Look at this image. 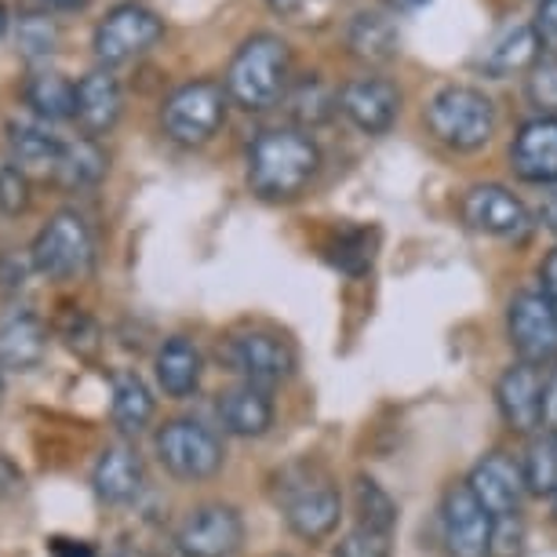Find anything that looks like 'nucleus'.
Listing matches in <instances>:
<instances>
[{
    "mask_svg": "<svg viewBox=\"0 0 557 557\" xmlns=\"http://www.w3.org/2000/svg\"><path fill=\"white\" fill-rule=\"evenodd\" d=\"M386 4H391L394 12H419V8H426L430 0H386Z\"/></svg>",
    "mask_w": 557,
    "mask_h": 557,
    "instance_id": "obj_47",
    "label": "nucleus"
},
{
    "mask_svg": "<svg viewBox=\"0 0 557 557\" xmlns=\"http://www.w3.org/2000/svg\"><path fill=\"white\" fill-rule=\"evenodd\" d=\"M48 550H51V557H99L91 543H84V540H62V535L48 540Z\"/></svg>",
    "mask_w": 557,
    "mask_h": 557,
    "instance_id": "obj_41",
    "label": "nucleus"
},
{
    "mask_svg": "<svg viewBox=\"0 0 557 557\" xmlns=\"http://www.w3.org/2000/svg\"><path fill=\"white\" fill-rule=\"evenodd\" d=\"M48 8H55V12H81V8H88L91 0H45Z\"/></svg>",
    "mask_w": 557,
    "mask_h": 557,
    "instance_id": "obj_46",
    "label": "nucleus"
},
{
    "mask_svg": "<svg viewBox=\"0 0 557 557\" xmlns=\"http://www.w3.org/2000/svg\"><path fill=\"white\" fill-rule=\"evenodd\" d=\"M48 354V329L37 313L15 310L0 321V368L8 372H29Z\"/></svg>",
    "mask_w": 557,
    "mask_h": 557,
    "instance_id": "obj_23",
    "label": "nucleus"
},
{
    "mask_svg": "<svg viewBox=\"0 0 557 557\" xmlns=\"http://www.w3.org/2000/svg\"><path fill=\"white\" fill-rule=\"evenodd\" d=\"M62 339H66V346L73 354L91 357L99 346V332H96V324L84 318V313H70V318L62 321Z\"/></svg>",
    "mask_w": 557,
    "mask_h": 557,
    "instance_id": "obj_38",
    "label": "nucleus"
},
{
    "mask_svg": "<svg viewBox=\"0 0 557 557\" xmlns=\"http://www.w3.org/2000/svg\"><path fill=\"white\" fill-rule=\"evenodd\" d=\"M23 492H26V474L8 456H0V503L23 496Z\"/></svg>",
    "mask_w": 557,
    "mask_h": 557,
    "instance_id": "obj_40",
    "label": "nucleus"
},
{
    "mask_svg": "<svg viewBox=\"0 0 557 557\" xmlns=\"http://www.w3.org/2000/svg\"><path fill=\"white\" fill-rule=\"evenodd\" d=\"M277 507L292 535L302 543H321L343 521V492L318 462H292L277 478Z\"/></svg>",
    "mask_w": 557,
    "mask_h": 557,
    "instance_id": "obj_2",
    "label": "nucleus"
},
{
    "mask_svg": "<svg viewBox=\"0 0 557 557\" xmlns=\"http://www.w3.org/2000/svg\"><path fill=\"white\" fill-rule=\"evenodd\" d=\"M146 488V467L135 445H110L99 451L91 467V492L107 507H128L143 496Z\"/></svg>",
    "mask_w": 557,
    "mask_h": 557,
    "instance_id": "obj_19",
    "label": "nucleus"
},
{
    "mask_svg": "<svg viewBox=\"0 0 557 557\" xmlns=\"http://www.w3.org/2000/svg\"><path fill=\"white\" fill-rule=\"evenodd\" d=\"M441 543H445L448 557H488L492 540V513L481 507V499L470 492L467 481L445 488L441 496Z\"/></svg>",
    "mask_w": 557,
    "mask_h": 557,
    "instance_id": "obj_12",
    "label": "nucleus"
},
{
    "mask_svg": "<svg viewBox=\"0 0 557 557\" xmlns=\"http://www.w3.org/2000/svg\"><path fill=\"white\" fill-rule=\"evenodd\" d=\"M524 96L540 117H557V55H540L524 81Z\"/></svg>",
    "mask_w": 557,
    "mask_h": 557,
    "instance_id": "obj_34",
    "label": "nucleus"
},
{
    "mask_svg": "<svg viewBox=\"0 0 557 557\" xmlns=\"http://www.w3.org/2000/svg\"><path fill=\"white\" fill-rule=\"evenodd\" d=\"M292 73V51L281 37L273 34H251L237 55L230 59L226 70V96L237 102L240 110L262 113L277 107L288 91Z\"/></svg>",
    "mask_w": 557,
    "mask_h": 557,
    "instance_id": "obj_3",
    "label": "nucleus"
},
{
    "mask_svg": "<svg viewBox=\"0 0 557 557\" xmlns=\"http://www.w3.org/2000/svg\"><path fill=\"white\" fill-rule=\"evenodd\" d=\"M277 15H288V18H302L313 8V0H267Z\"/></svg>",
    "mask_w": 557,
    "mask_h": 557,
    "instance_id": "obj_44",
    "label": "nucleus"
},
{
    "mask_svg": "<svg viewBox=\"0 0 557 557\" xmlns=\"http://www.w3.org/2000/svg\"><path fill=\"white\" fill-rule=\"evenodd\" d=\"M0 372H4V368H0ZM0 394H4V380H0Z\"/></svg>",
    "mask_w": 557,
    "mask_h": 557,
    "instance_id": "obj_50",
    "label": "nucleus"
},
{
    "mask_svg": "<svg viewBox=\"0 0 557 557\" xmlns=\"http://www.w3.org/2000/svg\"><path fill=\"white\" fill-rule=\"evenodd\" d=\"M15 40H18V51H23L26 59H48L51 51L59 48V26L51 23L48 15L26 12L15 26Z\"/></svg>",
    "mask_w": 557,
    "mask_h": 557,
    "instance_id": "obj_33",
    "label": "nucleus"
},
{
    "mask_svg": "<svg viewBox=\"0 0 557 557\" xmlns=\"http://www.w3.org/2000/svg\"><path fill=\"white\" fill-rule=\"evenodd\" d=\"M535 223H540L543 230H550V234L557 237V186H550V190L543 194L540 208H535Z\"/></svg>",
    "mask_w": 557,
    "mask_h": 557,
    "instance_id": "obj_43",
    "label": "nucleus"
},
{
    "mask_svg": "<svg viewBox=\"0 0 557 557\" xmlns=\"http://www.w3.org/2000/svg\"><path fill=\"white\" fill-rule=\"evenodd\" d=\"M26 205H29L26 172L15 164H0V212L18 215V212H26Z\"/></svg>",
    "mask_w": 557,
    "mask_h": 557,
    "instance_id": "obj_37",
    "label": "nucleus"
},
{
    "mask_svg": "<svg viewBox=\"0 0 557 557\" xmlns=\"http://www.w3.org/2000/svg\"><path fill=\"white\" fill-rule=\"evenodd\" d=\"M543 430H557V372L546 375V426Z\"/></svg>",
    "mask_w": 557,
    "mask_h": 557,
    "instance_id": "obj_45",
    "label": "nucleus"
},
{
    "mask_svg": "<svg viewBox=\"0 0 557 557\" xmlns=\"http://www.w3.org/2000/svg\"><path fill=\"white\" fill-rule=\"evenodd\" d=\"M121 110H124L121 81L113 77L107 66L84 73V77L77 81V113H73V121L81 124L88 139L107 135L113 124L121 121Z\"/></svg>",
    "mask_w": 557,
    "mask_h": 557,
    "instance_id": "obj_22",
    "label": "nucleus"
},
{
    "mask_svg": "<svg viewBox=\"0 0 557 557\" xmlns=\"http://www.w3.org/2000/svg\"><path fill=\"white\" fill-rule=\"evenodd\" d=\"M8 146H12L15 168H23V172L29 168V172H45V175L55 172L62 153V139L51 135L45 124H12Z\"/></svg>",
    "mask_w": 557,
    "mask_h": 557,
    "instance_id": "obj_27",
    "label": "nucleus"
},
{
    "mask_svg": "<svg viewBox=\"0 0 557 557\" xmlns=\"http://www.w3.org/2000/svg\"><path fill=\"white\" fill-rule=\"evenodd\" d=\"M339 110L346 113V121H350L357 132L386 135L394 128L397 110H401V91L386 77H357L350 84H343Z\"/></svg>",
    "mask_w": 557,
    "mask_h": 557,
    "instance_id": "obj_16",
    "label": "nucleus"
},
{
    "mask_svg": "<svg viewBox=\"0 0 557 557\" xmlns=\"http://www.w3.org/2000/svg\"><path fill=\"white\" fill-rule=\"evenodd\" d=\"M329 259L346 273V277H361V273L372 270V262H375V230L372 226H343L339 234L332 237Z\"/></svg>",
    "mask_w": 557,
    "mask_h": 557,
    "instance_id": "obj_32",
    "label": "nucleus"
},
{
    "mask_svg": "<svg viewBox=\"0 0 557 557\" xmlns=\"http://www.w3.org/2000/svg\"><path fill=\"white\" fill-rule=\"evenodd\" d=\"M157 459L175 481L197 485V481H212L226 462L223 434L205 426L201 419H168L153 437Z\"/></svg>",
    "mask_w": 557,
    "mask_h": 557,
    "instance_id": "obj_5",
    "label": "nucleus"
},
{
    "mask_svg": "<svg viewBox=\"0 0 557 557\" xmlns=\"http://www.w3.org/2000/svg\"><path fill=\"white\" fill-rule=\"evenodd\" d=\"M354 513H357V524H364V529H372V532H383V535L397 532L394 496L368 474L354 478Z\"/></svg>",
    "mask_w": 557,
    "mask_h": 557,
    "instance_id": "obj_31",
    "label": "nucleus"
},
{
    "mask_svg": "<svg viewBox=\"0 0 557 557\" xmlns=\"http://www.w3.org/2000/svg\"><path fill=\"white\" fill-rule=\"evenodd\" d=\"M26 102L45 121H70L77 113V84L62 73H34L26 84Z\"/></svg>",
    "mask_w": 557,
    "mask_h": 557,
    "instance_id": "obj_28",
    "label": "nucleus"
},
{
    "mask_svg": "<svg viewBox=\"0 0 557 557\" xmlns=\"http://www.w3.org/2000/svg\"><path fill=\"white\" fill-rule=\"evenodd\" d=\"M110 168V157L102 153V146L96 139H73V143H62V153H59V164L51 178L66 190H88L96 186Z\"/></svg>",
    "mask_w": 557,
    "mask_h": 557,
    "instance_id": "obj_25",
    "label": "nucleus"
},
{
    "mask_svg": "<svg viewBox=\"0 0 557 557\" xmlns=\"http://www.w3.org/2000/svg\"><path fill=\"white\" fill-rule=\"evenodd\" d=\"M507 339L518 361L535 368L557 364V310L540 288H524L507 307Z\"/></svg>",
    "mask_w": 557,
    "mask_h": 557,
    "instance_id": "obj_9",
    "label": "nucleus"
},
{
    "mask_svg": "<svg viewBox=\"0 0 557 557\" xmlns=\"http://www.w3.org/2000/svg\"><path fill=\"white\" fill-rule=\"evenodd\" d=\"M29 262L48 281H81L96 262V237L77 212H59L37 234Z\"/></svg>",
    "mask_w": 557,
    "mask_h": 557,
    "instance_id": "obj_8",
    "label": "nucleus"
},
{
    "mask_svg": "<svg viewBox=\"0 0 557 557\" xmlns=\"http://www.w3.org/2000/svg\"><path fill=\"white\" fill-rule=\"evenodd\" d=\"M459 215L470 230H478V234H485V237H499V240H524L535 226V215L529 212V205L499 183L470 186V190L462 194Z\"/></svg>",
    "mask_w": 557,
    "mask_h": 557,
    "instance_id": "obj_10",
    "label": "nucleus"
},
{
    "mask_svg": "<svg viewBox=\"0 0 557 557\" xmlns=\"http://www.w3.org/2000/svg\"><path fill=\"white\" fill-rule=\"evenodd\" d=\"M350 48L364 62H391L401 51V34H397V26L386 15L361 12L350 23Z\"/></svg>",
    "mask_w": 557,
    "mask_h": 557,
    "instance_id": "obj_29",
    "label": "nucleus"
},
{
    "mask_svg": "<svg viewBox=\"0 0 557 557\" xmlns=\"http://www.w3.org/2000/svg\"><path fill=\"white\" fill-rule=\"evenodd\" d=\"M510 164L521 183L557 186V117H532L510 143Z\"/></svg>",
    "mask_w": 557,
    "mask_h": 557,
    "instance_id": "obj_17",
    "label": "nucleus"
},
{
    "mask_svg": "<svg viewBox=\"0 0 557 557\" xmlns=\"http://www.w3.org/2000/svg\"><path fill=\"white\" fill-rule=\"evenodd\" d=\"M153 412H157L153 391L146 386V380L139 372H117V375H113L110 416H113V426H117L124 437H139L143 430L153 423Z\"/></svg>",
    "mask_w": 557,
    "mask_h": 557,
    "instance_id": "obj_24",
    "label": "nucleus"
},
{
    "mask_svg": "<svg viewBox=\"0 0 557 557\" xmlns=\"http://www.w3.org/2000/svg\"><path fill=\"white\" fill-rule=\"evenodd\" d=\"M335 557H394V535L354 524V529L343 532L339 543H335Z\"/></svg>",
    "mask_w": 557,
    "mask_h": 557,
    "instance_id": "obj_35",
    "label": "nucleus"
},
{
    "mask_svg": "<svg viewBox=\"0 0 557 557\" xmlns=\"http://www.w3.org/2000/svg\"><path fill=\"white\" fill-rule=\"evenodd\" d=\"M161 37H164V23L153 12H146L139 4H117L96 26L91 48H96V59L102 66H121V62H132L143 51H150Z\"/></svg>",
    "mask_w": 557,
    "mask_h": 557,
    "instance_id": "obj_14",
    "label": "nucleus"
},
{
    "mask_svg": "<svg viewBox=\"0 0 557 557\" xmlns=\"http://www.w3.org/2000/svg\"><path fill=\"white\" fill-rule=\"evenodd\" d=\"M521 470H524L529 496L546 503L557 496V430H540L535 437H529V448L521 456Z\"/></svg>",
    "mask_w": 557,
    "mask_h": 557,
    "instance_id": "obj_30",
    "label": "nucleus"
},
{
    "mask_svg": "<svg viewBox=\"0 0 557 557\" xmlns=\"http://www.w3.org/2000/svg\"><path fill=\"white\" fill-rule=\"evenodd\" d=\"M550 510H554V518H557V496L550 499Z\"/></svg>",
    "mask_w": 557,
    "mask_h": 557,
    "instance_id": "obj_49",
    "label": "nucleus"
},
{
    "mask_svg": "<svg viewBox=\"0 0 557 557\" xmlns=\"http://www.w3.org/2000/svg\"><path fill=\"white\" fill-rule=\"evenodd\" d=\"M183 557H234L245 546V518L230 503H201L175 532Z\"/></svg>",
    "mask_w": 557,
    "mask_h": 557,
    "instance_id": "obj_11",
    "label": "nucleus"
},
{
    "mask_svg": "<svg viewBox=\"0 0 557 557\" xmlns=\"http://www.w3.org/2000/svg\"><path fill=\"white\" fill-rule=\"evenodd\" d=\"M467 485L492 518H513V513L524 510V499H529L521 459H513L510 451H499V448L481 456L474 467H470Z\"/></svg>",
    "mask_w": 557,
    "mask_h": 557,
    "instance_id": "obj_15",
    "label": "nucleus"
},
{
    "mask_svg": "<svg viewBox=\"0 0 557 557\" xmlns=\"http://www.w3.org/2000/svg\"><path fill=\"white\" fill-rule=\"evenodd\" d=\"M8 26H12V18H8V8H4V4H0V37H4V34H8Z\"/></svg>",
    "mask_w": 557,
    "mask_h": 557,
    "instance_id": "obj_48",
    "label": "nucleus"
},
{
    "mask_svg": "<svg viewBox=\"0 0 557 557\" xmlns=\"http://www.w3.org/2000/svg\"><path fill=\"white\" fill-rule=\"evenodd\" d=\"M153 375H157V386L164 391V397L172 401H186L201 391V380H205V354L201 346L186 335H172L157 346L153 354Z\"/></svg>",
    "mask_w": 557,
    "mask_h": 557,
    "instance_id": "obj_21",
    "label": "nucleus"
},
{
    "mask_svg": "<svg viewBox=\"0 0 557 557\" xmlns=\"http://www.w3.org/2000/svg\"><path fill=\"white\" fill-rule=\"evenodd\" d=\"M226 372L237 375V383L262 386V391H277L281 383H288L299 368L296 346L285 335L267 332V329H248L226 335L219 346Z\"/></svg>",
    "mask_w": 557,
    "mask_h": 557,
    "instance_id": "obj_6",
    "label": "nucleus"
},
{
    "mask_svg": "<svg viewBox=\"0 0 557 557\" xmlns=\"http://www.w3.org/2000/svg\"><path fill=\"white\" fill-rule=\"evenodd\" d=\"M540 292L554 302V310H557V248L546 251V259L540 267Z\"/></svg>",
    "mask_w": 557,
    "mask_h": 557,
    "instance_id": "obj_42",
    "label": "nucleus"
},
{
    "mask_svg": "<svg viewBox=\"0 0 557 557\" xmlns=\"http://www.w3.org/2000/svg\"><path fill=\"white\" fill-rule=\"evenodd\" d=\"M496 408L513 434L535 437L546 426V372L535 364L513 361L496 380Z\"/></svg>",
    "mask_w": 557,
    "mask_h": 557,
    "instance_id": "obj_13",
    "label": "nucleus"
},
{
    "mask_svg": "<svg viewBox=\"0 0 557 557\" xmlns=\"http://www.w3.org/2000/svg\"><path fill=\"white\" fill-rule=\"evenodd\" d=\"M226 84L219 81H190L168 96L161 110L164 135L178 146H205L226 124Z\"/></svg>",
    "mask_w": 557,
    "mask_h": 557,
    "instance_id": "obj_7",
    "label": "nucleus"
},
{
    "mask_svg": "<svg viewBox=\"0 0 557 557\" xmlns=\"http://www.w3.org/2000/svg\"><path fill=\"white\" fill-rule=\"evenodd\" d=\"M499 124L496 102L481 88L470 84H445L426 102V128L430 135L456 153H474L492 143Z\"/></svg>",
    "mask_w": 557,
    "mask_h": 557,
    "instance_id": "obj_4",
    "label": "nucleus"
},
{
    "mask_svg": "<svg viewBox=\"0 0 557 557\" xmlns=\"http://www.w3.org/2000/svg\"><path fill=\"white\" fill-rule=\"evenodd\" d=\"M215 412H219L223 434L240 437V441H256V437H267L273 430L277 405H273V391H262V386H251V383H237L219 394Z\"/></svg>",
    "mask_w": 557,
    "mask_h": 557,
    "instance_id": "obj_18",
    "label": "nucleus"
},
{
    "mask_svg": "<svg viewBox=\"0 0 557 557\" xmlns=\"http://www.w3.org/2000/svg\"><path fill=\"white\" fill-rule=\"evenodd\" d=\"M535 34H540L543 48H550V55H557V0H543L540 15H535Z\"/></svg>",
    "mask_w": 557,
    "mask_h": 557,
    "instance_id": "obj_39",
    "label": "nucleus"
},
{
    "mask_svg": "<svg viewBox=\"0 0 557 557\" xmlns=\"http://www.w3.org/2000/svg\"><path fill=\"white\" fill-rule=\"evenodd\" d=\"M285 110L299 128H318V124L332 121L339 110V91L329 88L321 77H302L296 84H288L285 91Z\"/></svg>",
    "mask_w": 557,
    "mask_h": 557,
    "instance_id": "obj_26",
    "label": "nucleus"
},
{
    "mask_svg": "<svg viewBox=\"0 0 557 557\" xmlns=\"http://www.w3.org/2000/svg\"><path fill=\"white\" fill-rule=\"evenodd\" d=\"M321 172V150L302 128H267L248 146V186L259 201L288 205Z\"/></svg>",
    "mask_w": 557,
    "mask_h": 557,
    "instance_id": "obj_1",
    "label": "nucleus"
},
{
    "mask_svg": "<svg viewBox=\"0 0 557 557\" xmlns=\"http://www.w3.org/2000/svg\"><path fill=\"white\" fill-rule=\"evenodd\" d=\"M524 550H529V529H524L521 513L492 521L488 557H524Z\"/></svg>",
    "mask_w": 557,
    "mask_h": 557,
    "instance_id": "obj_36",
    "label": "nucleus"
},
{
    "mask_svg": "<svg viewBox=\"0 0 557 557\" xmlns=\"http://www.w3.org/2000/svg\"><path fill=\"white\" fill-rule=\"evenodd\" d=\"M543 55V40L535 34V23H510L488 37V45L478 51V70L488 77H510V73H529Z\"/></svg>",
    "mask_w": 557,
    "mask_h": 557,
    "instance_id": "obj_20",
    "label": "nucleus"
}]
</instances>
